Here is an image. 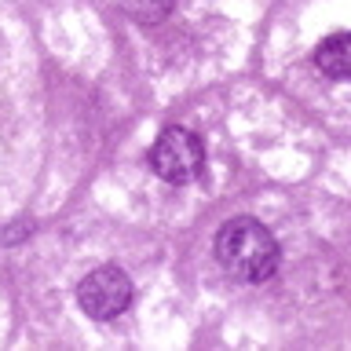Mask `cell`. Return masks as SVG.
I'll return each mask as SVG.
<instances>
[{
    "instance_id": "7a4b0ae2",
    "label": "cell",
    "mask_w": 351,
    "mask_h": 351,
    "mask_svg": "<svg viewBox=\"0 0 351 351\" xmlns=\"http://www.w3.org/2000/svg\"><path fill=\"white\" fill-rule=\"evenodd\" d=\"M150 169L158 172L165 183H176V186L202 180V172H205L202 139H197L191 128H180V125L165 128L158 136V143L150 147Z\"/></svg>"
},
{
    "instance_id": "277c9868",
    "label": "cell",
    "mask_w": 351,
    "mask_h": 351,
    "mask_svg": "<svg viewBox=\"0 0 351 351\" xmlns=\"http://www.w3.org/2000/svg\"><path fill=\"white\" fill-rule=\"evenodd\" d=\"M315 66L333 81H351V33H333L315 48Z\"/></svg>"
},
{
    "instance_id": "5b68a950",
    "label": "cell",
    "mask_w": 351,
    "mask_h": 351,
    "mask_svg": "<svg viewBox=\"0 0 351 351\" xmlns=\"http://www.w3.org/2000/svg\"><path fill=\"white\" fill-rule=\"evenodd\" d=\"M117 4L125 8V15H132L139 26H154V22L169 19L176 0H117Z\"/></svg>"
},
{
    "instance_id": "6da1fadb",
    "label": "cell",
    "mask_w": 351,
    "mask_h": 351,
    "mask_svg": "<svg viewBox=\"0 0 351 351\" xmlns=\"http://www.w3.org/2000/svg\"><path fill=\"white\" fill-rule=\"evenodd\" d=\"M216 260L227 278L260 285L278 271V241L256 216H234L216 230Z\"/></svg>"
},
{
    "instance_id": "3957f363",
    "label": "cell",
    "mask_w": 351,
    "mask_h": 351,
    "mask_svg": "<svg viewBox=\"0 0 351 351\" xmlns=\"http://www.w3.org/2000/svg\"><path fill=\"white\" fill-rule=\"evenodd\" d=\"M77 304L88 318L110 322V318L125 315L132 304V278L117 263H103V267L88 271L81 285H77Z\"/></svg>"
}]
</instances>
